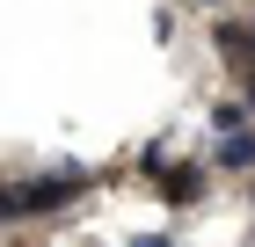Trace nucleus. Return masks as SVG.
<instances>
[{
  "label": "nucleus",
  "instance_id": "0eeeda50",
  "mask_svg": "<svg viewBox=\"0 0 255 247\" xmlns=\"http://www.w3.org/2000/svg\"><path fill=\"white\" fill-rule=\"evenodd\" d=\"M248 109H255V73H248Z\"/></svg>",
  "mask_w": 255,
  "mask_h": 247
},
{
  "label": "nucleus",
  "instance_id": "f03ea898",
  "mask_svg": "<svg viewBox=\"0 0 255 247\" xmlns=\"http://www.w3.org/2000/svg\"><path fill=\"white\" fill-rule=\"evenodd\" d=\"M146 167H153V189L168 196V204H197V196H204V167H190V160H168V167H160V153H146Z\"/></svg>",
  "mask_w": 255,
  "mask_h": 247
},
{
  "label": "nucleus",
  "instance_id": "423d86ee",
  "mask_svg": "<svg viewBox=\"0 0 255 247\" xmlns=\"http://www.w3.org/2000/svg\"><path fill=\"white\" fill-rule=\"evenodd\" d=\"M124 247H175V233L160 226V233H138V240H124Z\"/></svg>",
  "mask_w": 255,
  "mask_h": 247
},
{
  "label": "nucleus",
  "instance_id": "f257e3e1",
  "mask_svg": "<svg viewBox=\"0 0 255 247\" xmlns=\"http://www.w3.org/2000/svg\"><path fill=\"white\" fill-rule=\"evenodd\" d=\"M88 182H95V174L80 167V160H59V167H44L37 182H22V174H15L0 211H7V226H22V218H37V211H66L80 189H88Z\"/></svg>",
  "mask_w": 255,
  "mask_h": 247
},
{
  "label": "nucleus",
  "instance_id": "7ed1b4c3",
  "mask_svg": "<svg viewBox=\"0 0 255 247\" xmlns=\"http://www.w3.org/2000/svg\"><path fill=\"white\" fill-rule=\"evenodd\" d=\"M219 58L226 66H241V73H255V29H241V22H219Z\"/></svg>",
  "mask_w": 255,
  "mask_h": 247
},
{
  "label": "nucleus",
  "instance_id": "6e6552de",
  "mask_svg": "<svg viewBox=\"0 0 255 247\" xmlns=\"http://www.w3.org/2000/svg\"><path fill=\"white\" fill-rule=\"evenodd\" d=\"M197 7H219V0H197Z\"/></svg>",
  "mask_w": 255,
  "mask_h": 247
},
{
  "label": "nucleus",
  "instance_id": "39448f33",
  "mask_svg": "<svg viewBox=\"0 0 255 247\" xmlns=\"http://www.w3.org/2000/svg\"><path fill=\"white\" fill-rule=\"evenodd\" d=\"M248 124H255V109H248V102H234V95L212 109V138H234V131H248Z\"/></svg>",
  "mask_w": 255,
  "mask_h": 247
},
{
  "label": "nucleus",
  "instance_id": "20e7f679",
  "mask_svg": "<svg viewBox=\"0 0 255 247\" xmlns=\"http://www.w3.org/2000/svg\"><path fill=\"white\" fill-rule=\"evenodd\" d=\"M219 167H226V174H248V167H255V131L219 138Z\"/></svg>",
  "mask_w": 255,
  "mask_h": 247
}]
</instances>
